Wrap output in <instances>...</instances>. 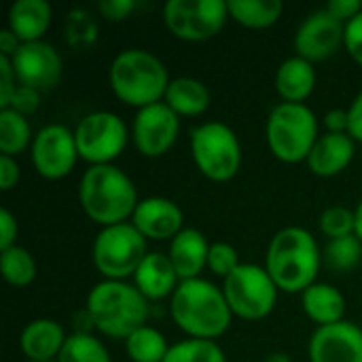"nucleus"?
<instances>
[{
	"mask_svg": "<svg viewBox=\"0 0 362 362\" xmlns=\"http://www.w3.org/2000/svg\"><path fill=\"white\" fill-rule=\"evenodd\" d=\"M225 299L233 316L244 320H263L272 314L278 299V286L265 267L242 263L223 282Z\"/></svg>",
	"mask_w": 362,
	"mask_h": 362,
	"instance_id": "1a4fd4ad",
	"label": "nucleus"
},
{
	"mask_svg": "<svg viewBox=\"0 0 362 362\" xmlns=\"http://www.w3.org/2000/svg\"><path fill=\"white\" fill-rule=\"evenodd\" d=\"M356 229V216L346 206H331L320 214V231L329 240L352 235Z\"/></svg>",
	"mask_w": 362,
	"mask_h": 362,
	"instance_id": "473e14b6",
	"label": "nucleus"
},
{
	"mask_svg": "<svg viewBox=\"0 0 362 362\" xmlns=\"http://www.w3.org/2000/svg\"><path fill=\"white\" fill-rule=\"evenodd\" d=\"M178 134H180V119L165 102L144 106L136 112L132 136L136 148L144 157L165 155L178 140Z\"/></svg>",
	"mask_w": 362,
	"mask_h": 362,
	"instance_id": "ddd939ff",
	"label": "nucleus"
},
{
	"mask_svg": "<svg viewBox=\"0 0 362 362\" xmlns=\"http://www.w3.org/2000/svg\"><path fill=\"white\" fill-rule=\"evenodd\" d=\"M316 87V70L314 64L295 55L280 64L276 72V89L284 102L303 104L312 95Z\"/></svg>",
	"mask_w": 362,
	"mask_h": 362,
	"instance_id": "5701e85b",
	"label": "nucleus"
},
{
	"mask_svg": "<svg viewBox=\"0 0 362 362\" xmlns=\"http://www.w3.org/2000/svg\"><path fill=\"white\" fill-rule=\"evenodd\" d=\"M265 362H293V361H291L286 354H282V352H276V354H269Z\"/></svg>",
	"mask_w": 362,
	"mask_h": 362,
	"instance_id": "de8ad7c7",
	"label": "nucleus"
},
{
	"mask_svg": "<svg viewBox=\"0 0 362 362\" xmlns=\"http://www.w3.org/2000/svg\"><path fill=\"white\" fill-rule=\"evenodd\" d=\"M53 8L47 0H17L8 8V30L21 45L42 40L51 25Z\"/></svg>",
	"mask_w": 362,
	"mask_h": 362,
	"instance_id": "4be33fe9",
	"label": "nucleus"
},
{
	"mask_svg": "<svg viewBox=\"0 0 362 362\" xmlns=\"http://www.w3.org/2000/svg\"><path fill=\"white\" fill-rule=\"evenodd\" d=\"M15 240H17V221L8 210L2 208L0 210V248L8 250V248L17 246Z\"/></svg>",
	"mask_w": 362,
	"mask_h": 362,
	"instance_id": "a19ab883",
	"label": "nucleus"
},
{
	"mask_svg": "<svg viewBox=\"0 0 362 362\" xmlns=\"http://www.w3.org/2000/svg\"><path fill=\"white\" fill-rule=\"evenodd\" d=\"M0 269H2L4 280L11 286H17V288L32 284L34 278H36L34 257L25 248H21V246H13L8 250H2V255H0Z\"/></svg>",
	"mask_w": 362,
	"mask_h": 362,
	"instance_id": "c85d7f7f",
	"label": "nucleus"
},
{
	"mask_svg": "<svg viewBox=\"0 0 362 362\" xmlns=\"http://www.w3.org/2000/svg\"><path fill=\"white\" fill-rule=\"evenodd\" d=\"M312 362H362V329L341 320L318 327L310 339Z\"/></svg>",
	"mask_w": 362,
	"mask_h": 362,
	"instance_id": "dca6fc26",
	"label": "nucleus"
},
{
	"mask_svg": "<svg viewBox=\"0 0 362 362\" xmlns=\"http://www.w3.org/2000/svg\"><path fill=\"white\" fill-rule=\"evenodd\" d=\"M322 259H325L329 269L346 274L361 263L362 242L356 233L346 235V238H337V240H329Z\"/></svg>",
	"mask_w": 362,
	"mask_h": 362,
	"instance_id": "7c9ffc66",
	"label": "nucleus"
},
{
	"mask_svg": "<svg viewBox=\"0 0 362 362\" xmlns=\"http://www.w3.org/2000/svg\"><path fill=\"white\" fill-rule=\"evenodd\" d=\"M51 362H57V361H51Z\"/></svg>",
	"mask_w": 362,
	"mask_h": 362,
	"instance_id": "09e8293b",
	"label": "nucleus"
},
{
	"mask_svg": "<svg viewBox=\"0 0 362 362\" xmlns=\"http://www.w3.org/2000/svg\"><path fill=\"white\" fill-rule=\"evenodd\" d=\"M17 74L13 68V59L6 55H0V110L8 108V102L13 93L17 91Z\"/></svg>",
	"mask_w": 362,
	"mask_h": 362,
	"instance_id": "f704fd0d",
	"label": "nucleus"
},
{
	"mask_svg": "<svg viewBox=\"0 0 362 362\" xmlns=\"http://www.w3.org/2000/svg\"><path fill=\"white\" fill-rule=\"evenodd\" d=\"M110 87L115 95L138 110L165 98L170 76L163 62L144 49H125L110 64Z\"/></svg>",
	"mask_w": 362,
	"mask_h": 362,
	"instance_id": "39448f33",
	"label": "nucleus"
},
{
	"mask_svg": "<svg viewBox=\"0 0 362 362\" xmlns=\"http://www.w3.org/2000/svg\"><path fill=\"white\" fill-rule=\"evenodd\" d=\"M57 362H110V354L104 344L89 333L68 335Z\"/></svg>",
	"mask_w": 362,
	"mask_h": 362,
	"instance_id": "c756f323",
	"label": "nucleus"
},
{
	"mask_svg": "<svg viewBox=\"0 0 362 362\" xmlns=\"http://www.w3.org/2000/svg\"><path fill=\"white\" fill-rule=\"evenodd\" d=\"M125 350L134 362H163L170 346L157 329L142 327L125 339Z\"/></svg>",
	"mask_w": 362,
	"mask_h": 362,
	"instance_id": "bb28decb",
	"label": "nucleus"
},
{
	"mask_svg": "<svg viewBox=\"0 0 362 362\" xmlns=\"http://www.w3.org/2000/svg\"><path fill=\"white\" fill-rule=\"evenodd\" d=\"M344 47L350 53V57L362 68V11L352 17L346 23V38H344Z\"/></svg>",
	"mask_w": 362,
	"mask_h": 362,
	"instance_id": "e433bc0d",
	"label": "nucleus"
},
{
	"mask_svg": "<svg viewBox=\"0 0 362 362\" xmlns=\"http://www.w3.org/2000/svg\"><path fill=\"white\" fill-rule=\"evenodd\" d=\"M146 255V238L132 223L102 227L93 242V265L106 280L134 276Z\"/></svg>",
	"mask_w": 362,
	"mask_h": 362,
	"instance_id": "6e6552de",
	"label": "nucleus"
},
{
	"mask_svg": "<svg viewBox=\"0 0 362 362\" xmlns=\"http://www.w3.org/2000/svg\"><path fill=\"white\" fill-rule=\"evenodd\" d=\"M325 125L331 134H348L350 127V117L348 110L344 108H333L325 115Z\"/></svg>",
	"mask_w": 362,
	"mask_h": 362,
	"instance_id": "37998d69",
	"label": "nucleus"
},
{
	"mask_svg": "<svg viewBox=\"0 0 362 362\" xmlns=\"http://www.w3.org/2000/svg\"><path fill=\"white\" fill-rule=\"evenodd\" d=\"M240 255L238 250L227 244V242H214L210 244V255H208V269L214 276L227 278L231 276L238 267H240Z\"/></svg>",
	"mask_w": 362,
	"mask_h": 362,
	"instance_id": "72a5a7b5",
	"label": "nucleus"
},
{
	"mask_svg": "<svg viewBox=\"0 0 362 362\" xmlns=\"http://www.w3.org/2000/svg\"><path fill=\"white\" fill-rule=\"evenodd\" d=\"M227 6L231 19L252 30L274 25L284 11V4L280 0H229Z\"/></svg>",
	"mask_w": 362,
	"mask_h": 362,
	"instance_id": "a878e982",
	"label": "nucleus"
},
{
	"mask_svg": "<svg viewBox=\"0 0 362 362\" xmlns=\"http://www.w3.org/2000/svg\"><path fill=\"white\" fill-rule=\"evenodd\" d=\"M91 34L95 32V23L91 21V15L89 13H83V11H74L66 23V36L70 38L72 45H76V38L78 36H85V34Z\"/></svg>",
	"mask_w": 362,
	"mask_h": 362,
	"instance_id": "4c0bfd02",
	"label": "nucleus"
},
{
	"mask_svg": "<svg viewBox=\"0 0 362 362\" xmlns=\"http://www.w3.org/2000/svg\"><path fill=\"white\" fill-rule=\"evenodd\" d=\"M269 151L284 163L308 161L318 136V119L305 104L282 102L272 108L265 125Z\"/></svg>",
	"mask_w": 362,
	"mask_h": 362,
	"instance_id": "423d86ee",
	"label": "nucleus"
},
{
	"mask_svg": "<svg viewBox=\"0 0 362 362\" xmlns=\"http://www.w3.org/2000/svg\"><path fill=\"white\" fill-rule=\"evenodd\" d=\"M182 210L168 197H146L136 206L132 225L146 240H174L182 227Z\"/></svg>",
	"mask_w": 362,
	"mask_h": 362,
	"instance_id": "f3484780",
	"label": "nucleus"
},
{
	"mask_svg": "<svg viewBox=\"0 0 362 362\" xmlns=\"http://www.w3.org/2000/svg\"><path fill=\"white\" fill-rule=\"evenodd\" d=\"M191 153L197 170L214 182L231 180L242 165L240 140L221 121L202 123L191 132Z\"/></svg>",
	"mask_w": 362,
	"mask_h": 362,
	"instance_id": "0eeeda50",
	"label": "nucleus"
},
{
	"mask_svg": "<svg viewBox=\"0 0 362 362\" xmlns=\"http://www.w3.org/2000/svg\"><path fill=\"white\" fill-rule=\"evenodd\" d=\"M38 106H40V93L36 89L25 87V85H19L17 91L13 93L11 102H8V108L19 112V115H23V117H28L34 110H38Z\"/></svg>",
	"mask_w": 362,
	"mask_h": 362,
	"instance_id": "c9c22d12",
	"label": "nucleus"
},
{
	"mask_svg": "<svg viewBox=\"0 0 362 362\" xmlns=\"http://www.w3.org/2000/svg\"><path fill=\"white\" fill-rule=\"evenodd\" d=\"M163 362H225V352L212 339H185L170 346Z\"/></svg>",
	"mask_w": 362,
	"mask_h": 362,
	"instance_id": "2f4dec72",
	"label": "nucleus"
},
{
	"mask_svg": "<svg viewBox=\"0 0 362 362\" xmlns=\"http://www.w3.org/2000/svg\"><path fill=\"white\" fill-rule=\"evenodd\" d=\"M19 85L36 89L38 93L53 89L62 81L64 62L57 49L45 40L25 42L11 57Z\"/></svg>",
	"mask_w": 362,
	"mask_h": 362,
	"instance_id": "4468645a",
	"label": "nucleus"
},
{
	"mask_svg": "<svg viewBox=\"0 0 362 362\" xmlns=\"http://www.w3.org/2000/svg\"><path fill=\"white\" fill-rule=\"evenodd\" d=\"M348 117H350L348 134L354 138V142H362V91L354 98V102L350 104Z\"/></svg>",
	"mask_w": 362,
	"mask_h": 362,
	"instance_id": "c03bdc74",
	"label": "nucleus"
},
{
	"mask_svg": "<svg viewBox=\"0 0 362 362\" xmlns=\"http://www.w3.org/2000/svg\"><path fill=\"white\" fill-rule=\"evenodd\" d=\"M163 102L178 117H199L210 106V91L199 78L178 76L170 81Z\"/></svg>",
	"mask_w": 362,
	"mask_h": 362,
	"instance_id": "393cba45",
	"label": "nucleus"
},
{
	"mask_svg": "<svg viewBox=\"0 0 362 362\" xmlns=\"http://www.w3.org/2000/svg\"><path fill=\"white\" fill-rule=\"evenodd\" d=\"M91 325L106 337L127 339L138 329L146 327L148 299L127 282L104 280L87 295L85 305Z\"/></svg>",
	"mask_w": 362,
	"mask_h": 362,
	"instance_id": "20e7f679",
	"label": "nucleus"
},
{
	"mask_svg": "<svg viewBox=\"0 0 362 362\" xmlns=\"http://www.w3.org/2000/svg\"><path fill=\"white\" fill-rule=\"evenodd\" d=\"M346 38V23L333 17L327 8H318L310 13L297 34H295V49L297 55L308 62H322L331 57Z\"/></svg>",
	"mask_w": 362,
	"mask_h": 362,
	"instance_id": "2eb2a0df",
	"label": "nucleus"
},
{
	"mask_svg": "<svg viewBox=\"0 0 362 362\" xmlns=\"http://www.w3.org/2000/svg\"><path fill=\"white\" fill-rule=\"evenodd\" d=\"M354 216H356V229H354V233L358 235V240L362 242V199L361 204L356 206V210H354Z\"/></svg>",
	"mask_w": 362,
	"mask_h": 362,
	"instance_id": "49530a36",
	"label": "nucleus"
},
{
	"mask_svg": "<svg viewBox=\"0 0 362 362\" xmlns=\"http://www.w3.org/2000/svg\"><path fill=\"white\" fill-rule=\"evenodd\" d=\"M74 138L81 159L91 165H106L123 153L127 144V127L115 112L95 110L78 121Z\"/></svg>",
	"mask_w": 362,
	"mask_h": 362,
	"instance_id": "9b49d317",
	"label": "nucleus"
},
{
	"mask_svg": "<svg viewBox=\"0 0 362 362\" xmlns=\"http://www.w3.org/2000/svg\"><path fill=\"white\" fill-rule=\"evenodd\" d=\"M170 314L191 339L212 341L229 329L233 316L223 288L202 278L178 284L170 301Z\"/></svg>",
	"mask_w": 362,
	"mask_h": 362,
	"instance_id": "f257e3e1",
	"label": "nucleus"
},
{
	"mask_svg": "<svg viewBox=\"0 0 362 362\" xmlns=\"http://www.w3.org/2000/svg\"><path fill=\"white\" fill-rule=\"evenodd\" d=\"M66 331L51 318H36L21 331V350L32 362L55 361L66 344Z\"/></svg>",
	"mask_w": 362,
	"mask_h": 362,
	"instance_id": "412c9836",
	"label": "nucleus"
},
{
	"mask_svg": "<svg viewBox=\"0 0 362 362\" xmlns=\"http://www.w3.org/2000/svg\"><path fill=\"white\" fill-rule=\"evenodd\" d=\"M32 132L28 119L11 108L0 110V153L15 157L28 148Z\"/></svg>",
	"mask_w": 362,
	"mask_h": 362,
	"instance_id": "cd10ccee",
	"label": "nucleus"
},
{
	"mask_svg": "<svg viewBox=\"0 0 362 362\" xmlns=\"http://www.w3.org/2000/svg\"><path fill=\"white\" fill-rule=\"evenodd\" d=\"M136 8L134 0H102L98 2V11L106 21H123Z\"/></svg>",
	"mask_w": 362,
	"mask_h": 362,
	"instance_id": "58836bf2",
	"label": "nucleus"
},
{
	"mask_svg": "<svg viewBox=\"0 0 362 362\" xmlns=\"http://www.w3.org/2000/svg\"><path fill=\"white\" fill-rule=\"evenodd\" d=\"M78 202L85 214L102 227L125 223L140 204L134 180L112 163L85 170L78 185Z\"/></svg>",
	"mask_w": 362,
	"mask_h": 362,
	"instance_id": "7ed1b4c3",
	"label": "nucleus"
},
{
	"mask_svg": "<svg viewBox=\"0 0 362 362\" xmlns=\"http://www.w3.org/2000/svg\"><path fill=\"white\" fill-rule=\"evenodd\" d=\"M208 255H210V244L206 235L193 227L182 229L170 242V252H168L180 282L199 278L202 269L208 267Z\"/></svg>",
	"mask_w": 362,
	"mask_h": 362,
	"instance_id": "6ab92c4d",
	"label": "nucleus"
},
{
	"mask_svg": "<svg viewBox=\"0 0 362 362\" xmlns=\"http://www.w3.org/2000/svg\"><path fill=\"white\" fill-rule=\"evenodd\" d=\"M178 280L180 278L170 257L163 252H148L134 274V286L148 301H159L174 295V291L178 288Z\"/></svg>",
	"mask_w": 362,
	"mask_h": 362,
	"instance_id": "aec40b11",
	"label": "nucleus"
},
{
	"mask_svg": "<svg viewBox=\"0 0 362 362\" xmlns=\"http://www.w3.org/2000/svg\"><path fill=\"white\" fill-rule=\"evenodd\" d=\"M333 17H337L339 21L348 23L352 17H356L362 11L361 0H331L327 6H325Z\"/></svg>",
	"mask_w": 362,
	"mask_h": 362,
	"instance_id": "ea45409f",
	"label": "nucleus"
},
{
	"mask_svg": "<svg viewBox=\"0 0 362 362\" xmlns=\"http://www.w3.org/2000/svg\"><path fill=\"white\" fill-rule=\"evenodd\" d=\"M301 303L303 312L318 325V327H329L337 325L344 320L346 314V299L339 293V288L316 282L308 291L301 293Z\"/></svg>",
	"mask_w": 362,
	"mask_h": 362,
	"instance_id": "b1692460",
	"label": "nucleus"
},
{
	"mask_svg": "<svg viewBox=\"0 0 362 362\" xmlns=\"http://www.w3.org/2000/svg\"><path fill=\"white\" fill-rule=\"evenodd\" d=\"M322 255L316 238L301 227L280 229L267 248L265 269L276 282L278 291L303 293L316 284Z\"/></svg>",
	"mask_w": 362,
	"mask_h": 362,
	"instance_id": "f03ea898",
	"label": "nucleus"
},
{
	"mask_svg": "<svg viewBox=\"0 0 362 362\" xmlns=\"http://www.w3.org/2000/svg\"><path fill=\"white\" fill-rule=\"evenodd\" d=\"M229 19L223 0H170L163 4V23L180 40L202 42L216 36Z\"/></svg>",
	"mask_w": 362,
	"mask_h": 362,
	"instance_id": "9d476101",
	"label": "nucleus"
},
{
	"mask_svg": "<svg viewBox=\"0 0 362 362\" xmlns=\"http://www.w3.org/2000/svg\"><path fill=\"white\" fill-rule=\"evenodd\" d=\"M19 47H21V42H19V38L8 30V28H4V30H0V55H6V57H13L17 51H19Z\"/></svg>",
	"mask_w": 362,
	"mask_h": 362,
	"instance_id": "a18cd8bd",
	"label": "nucleus"
},
{
	"mask_svg": "<svg viewBox=\"0 0 362 362\" xmlns=\"http://www.w3.org/2000/svg\"><path fill=\"white\" fill-rule=\"evenodd\" d=\"M354 144L356 142L350 134H322L308 157L310 170L322 178L341 174L354 159Z\"/></svg>",
	"mask_w": 362,
	"mask_h": 362,
	"instance_id": "a211bd4d",
	"label": "nucleus"
},
{
	"mask_svg": "<svg viewBox=\"0 0 362 362\" xmlns=\"http://www.w3.org/2000/svg\"><path fill=\"white\" fill-rule=\"evenodd\" d=\"M78 157L74 132L66 125L53 123L42 127L32 142L34 170L47 180H59L68 176Z\"/></svg>",
	"mask_w": 362,
	"mask_h": 362,
	"instance_id": "f8f14e48",
	"label": "nucleus"
},
{
	"mask_svg": "<svg viewBox=\"0 0 362 362\" xmlns=\"http://www.w3.org/2000/svg\"><path fill=\"white\" fill-rule=\"evenodd\" d=\"M19 182V165L15 157L0 155V189L11 191Z\"/></svg>",
	"mask_w": 362,
	"mask_h": 362,
	"instance_id": "79ce46f5",
	"label": "nucleus"
}]
</instances>
